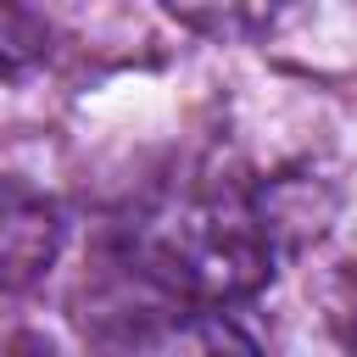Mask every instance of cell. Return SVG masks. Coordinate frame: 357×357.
<instances>
[{"mask_svg": "<svg viewBox=\"0 0 357 357\" xmlns=\"http://www.w3.org/2000/svg\"><path fill=\"white\" fill-rule=\"evenodd\" d=\"M123 245L134 273L151 279L167 301L218 312L257 296L279 262L268 206L234 178H184L151 195L123 223Z\"/></svg>", "mask_w": 357, "mask_h": 357, "instance_id": "1", "label": "cell"}, {"mask_svg": "<svg viewBox=\"0 0 357 357\" xmlns=\"http://www.w3.org/2000/svg\"><path fill=\"white\" fill-rule=\"evenodd\" d=\"M100 357H262V346L218 307L162 301L117 312L100 329Z\"/></svg>", "mask_w": 357, "mask_h": 357, "instance_id": "2", "label": "cell"}, {"mask_svg": "<svg viewBox=\"0 0 357 357\" xmlns=\"http://www.w3.org/2000/svg\"><path fill=\"white\" fill-rule=\"evenodd\" d=\"M61 245V218L45 195L22 184H0V296L28 290Z\"/></svg>", "mask_w": 357, "mask_h": 357, "instance_id": "3", "label": "cell"}, {"mask_svg": "<svg viewBox=\"0 0 357 357\" xmlns=\"http://www.w3.org/2000/svg\"><path fill=\"white\" fill-rule=\"evenodd\" d=\"M45 22L33 17V11H22V6H0V73H17V67H28V61H39L45 56Z\"/></svg>", "mask_w": 357, "mask_h": 357, "instance_id": "4", "label": "cell"}]
</instances>
